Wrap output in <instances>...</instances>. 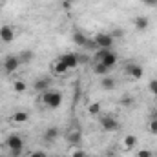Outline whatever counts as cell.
Listing matches in <instances>:
<instances>
[{"instance_id": "6da1fadb", "label": "cell", "mask_w": 157, "mask_h": 157, "mask_svg": "<svg viewBox=\"0 0 157 157\" xmlns=\"http://www.w3.org/2000/svg\"><path fill=\"white\" fill-rule=\"evenodd\" d=\"M40 102L49 110H57L62 104V93L59 90H55V88H49L40 95Z\"/></svg>"}, {"instance_id": "7a4b0ae2", "label": "cell", "mask_w": 157, "mask_h": 157, "mask_svg": "<svg viewBox=\"0 0 157 157\" xmlns=\"http://www.w3.org/2000/svg\"><path fill=\"white\" fill-rule=\"evenodd\" d=\"M6 148L9 150V155L11 157H20L22 155V150H24V139H22V135L11 133L6 139Z\"/></svg>"}, {"instance_id": "3957f363", "label": "cell", "mask_w": 157, "mask_h": 157, "mask_svg": "<svg viewBox=\"0 0 157 157\" xmlns=\"http://www.w3.org/2000/svg\"><path fill=\"white\" fill-rule=\"evenodd\" d=\"M93 62H101V64H104L106 68L112 70L117 64V55L112 49H97L95 51V57H93Z\"/></svg>"}, {"instance_id": "277c9868", "label": "cell", "mask_w": 157, "mask_h": 157, "mask_svg": "<svg viewBox=\"0 0 157 157\" xmlns=\"http://www.w3.org/2000/svg\"><path fill=\"white\" fill-rule=\"evenodd\" d=\"M93 40L97 44V49H112L113 44H115V39L112 37V33H104V31L97 33L93 37Z\"/></svg>"}, {"instance_id": "5b68a950", "label": "cell", "mask_w": 157, "mask_h": 157, "mask_svg": "<svg viewBox=\"0 0 157 157\" xmlns=\"http://www.w3.org/2000/svg\"><path fill=\"white\" fill-rule=\"evenodd\" d=\"M99 124H101V128L104 130V132H108V133H113V132H117L119 130V121L115 115H102V117L99 119Z\"/></svg>"}, {"instance_id": "8992f818", "label": "cell", "mask_w": 157, "mask_h": 157, "mask_svg": "<svg viewBox=\"0 0 157 157\" xmlns=\"http://www.w3.org/2000/svg\"><path fill=\"white\" fill-rule=\"evenodd\" d=\"M20 66H22V64H20V60H18V55H7V57L4 59V62H2V68H4V71H6L7 75L15 73Z\"/></svg>"}, {"instance_id": "52a82bcc", "label": "cell", "mask_w": 157, "mask_h": 157, "mask_svg": "<svg viewBox=\"0 0 157 157\" xmlns=\"http://www.w3.org/2000/svg\"><path fill=\"white\" fill-rule=\"evenodd\" d=\"M124 73L132 78H143L144 68H143L141 64H137V62H126V64H124Z\"/></svg>"}, {"instance_id": "ba28073f", "label": "cell", "mask_w": 157, "mask_h": 157, "mask_svg": "<svg viewBox=\"0 0 157 157\" xmlns=\"http://www.w3.org/2000/svg\"><path fill=\"white\" fill-rule=\"evenodd\" d=\"M51 77H39L35 82H33V90L35 91H39V93H44L46 90H49L51 88Z\"/></svg>"}, {"instance_id": "9c48e42d", "label": "cell", "mask_w": 157, "mask_h": 157, "mask_svg": "<svg viewBox=\"0 0 157 157\" xmlns=\"http://www.w3.org/2000/svg\"><path fill=\"white\" fill-rule=\"evenodd\" d=\"M60 60L66 64V68L71 71V70H75V68H78V57L77 53H64L62 57H60Z\"/></svg>"}, {"instance_id": "30bf717a", "label": "cell", "mask_w": 157, "mask_h": 157, "mask_svg": "<svg viewBox=\"0 0 157 157\" xmlns=\"http://www.w3.org/2000/svg\"><path fill=\"white\" fill-rule=\"evenodd\" d=\"M15 40V29L11 26H0V42L9 44Z\"/></svg>"}, {"instance_id": "8fae6325", "label": "cell", "mask_w": 157, "mask_h": 157, "mask_svg": "<svg viewBox=\"0 0 157 157\" xmlns=\"http://www.w3.org/2000/svg\"><path fill=\"white\" fill-rule=\"evenodd\" d=\"M59 135H60V130H59L57 126H49V128H46L44 133H42V137H44L46 143H53V141H57Z\"/></svg>"}, {"instance_id": "7c38bea8", "label": "cell", "mask_w": 157, "mask_h": 157, "mask_svg": "<svg viewBox=\"0 0 157 157\" xmlns=\"http://www.w3.org/2000/svg\"><path fill=\"white\" fill-rule=\"evenodd\" d=\"M51 71H53V75H60V77H62V75H66L70 70L66 68V64H64L60 59H57V60L51 62Z\"/></svg>"}, {"instance_id": "4fadbf2b", "label": "cell", "mask_w": 157, "mask_h": 157, "mask_svg": "<svg viewBox=\"0 0 157 157\" xmlns=\"http://www.w3.org/2000/svg\"><path fill=\"white\" fill-rule=\"evenodd\" d=\"M28 121H29V113H28V112H22V110L15 112V113L11 115V122H13V124H24V122H28Z\"/></svg>"}, {"instance_id": "5bb4252c", "label": "cell", "mask_w": 157, "mask_h": 157, "mask_svg": "<svg viewBox=\"0 0 157 157\" xmlns=\"http://www.w3.org/2000/svg\"><path fill=\"white\" fill-rule=\"evenodd\" d=\"M133 26H135L137 31H146L148 26H150V20L146 17H137V18H133Z\"/></svg>"}, {"instance_id": "9a60e30c", "label": "cell", "mask_w": 157, "mask_h": 157, "mask_svg": "<svg viewBox=\"0 0 157 157\" xmlns=\"http://www.w3.org/2000/svg\"><path fill=\"white\" fill-rule=\"evenodd\" d=\"M110 68H106L104 64H101V62H93V73L97 75V77H106V75H110Z\"/></svg>"}, {"instance_id": "2e32d148", "label": "cell", "mask_w": 157, "mask_h": 157, "mask_svg": "<svg viewBox=\"0 0 157 157\" xmlns=\"http://www.w3.org/2000/svg\"><path fill=\"white\" fill-rule=\"evenodd\" d=\"M122 146H124L126 150H133V148L137 146V137L132 135V133L124 135V137H122Z\"/></svg>"}, {"instance_id": "e0dca14e", "label": "cell", "mask_w": 157, "mask_h": 157, "mask_svg": "<svg viewBox=\"0 0 157 157\" xmlns=\"http://www.w3.org/2000/svg\"><path fill=\"white\" fill-rule=\"evenodd\" d=\"M115 86H117V82H115V78L110 77V75H106V77H101V88L102 90H115Z\"/></svg>"}, {"instance_id": "ac0fdd59", "label": "cell", "mask_w": 157, "mask_h": 157, "mask_svg": "<svg viewBox=\"0 0 157 157\" xmlns=\"http://www.w3.org/2000/svg\"><path fill=\"white\" fill-rule=\"evenodd\" d=\"M66 139H68V143H71V144H78V143H80V139H82V133H80V128H75V130H71V132H68V135H66Z\"/></svg>"}, {"instance_id": "d6986e66", "label": "cell", "mask_w": 157, "mask_h": 157, "mask_svg": "<svg viewBox=\"0 0 157 157\" xmlns=\"http://www.w3.org/2000/svg\"><path fill=\"white\" fill-rule=\"evenodd\" d=\"M71 39H73V44L78 46V48H84V46H86V42H88V37H86L82 31H73Z\"/></svg>"}, {"instance_id": "ffe728a7", "label": "cell", "mask_w": 157, "mask_h": 157, "mask_svg": "<svg viewBox=\"0 0 157 157\" xmlns=\"http://www.w3.org/2000/svg\"><path fill=\"white\" fill-rule=\"evenodd\" d=\"M33 57H35V53L31 49H22L18 55V60H20V64H29L33 60Z\"/></svg>"}, {"instance_id": "44dd1931", "label": "cell", "mask_w": 157, "mask_h": 157, "mask_svg": "<svg viewBox=\"0 0 157 157\" xmlns=\"http://www.w3.org/2000/svg\"><path fill=\"white\" fill-rule=\"evenodd\" d=\"M26 90H28V84H26L24 80L17 78V80L13 82V91H15V93H26Z\"/></svg>"}, {"instance_id": "7402d4cb", "label": "cell", "mask_w": 157, "mask_h": 157, "mask_svg": "<svg viewBox=\"0 0 157 157\" xmlns=\"http://www.w3.org/2000/svg\"><path fill=\"white\" fill-rule=\"evenodd\" d=\"M101 108H102L101 102H91V104L88 106V113H90V115H99V113H101Z\"/></svg>"}, {"instance_id": "603a6c76", "label": "cell", "mask_w": 157, "mask_h": 157, "mask_svg": "<svg viewBox=\"0 0 157 157\" xmlns=\"http://www.w3.org/2000/svg\"><path fill=\"white\" fill-rule=\"evenodd\" d=\"M132 104H133V97H130V95H122L121 97V106L122 108H132Z\"/></svg>"}, {"instance_id": "cb8c5ba5", "label": "cell", "mask_w": 157, "mask_h": 157, "mask_svg": "<svg viewBox=\"0 0 157 157\" xmlns=\"http://www.w3.org/2000/svg\"><path fill=\"white\" fill-rule=\"evenodd\" d=\"M148 90L152 91V95L157 99V78H152V80H150V84H148Z\"/></svg>"}, {"instance_id": "d4e9b609", "label": "cell", "mask_w": 157, "mask_h": 157, "mask_svg": "<svg viewBox=\"0 0 157 157\" xmlns=\"http://www.w3.org/2000/svg\"><path fill=\"white\" fill-rule=\"evenodd\" d=\"M137 157H155V155H154V152H152V150L143 148V150H139V152H137Z\"/></svg>"}, {"instance_id": "484cf974", "label": "cell", "mask_w": 157, "mask_h": 157, "mask_svg": "<svg viewBox=\"0 0 157 157\" xmlns=\"http://www.w3.org/2000/svg\"><path fill=\"white\" fill-rule=\"evenodd\" d=\"M148 130L152 133H157V119H150V124H148Z\"/></svg>"}, {"instance_id": "4316f807", "label": "cell", "mask_w": 157, "mask_h": 157, "mask_svg": "<svg viewBox=\"0 0 157 157\" xmlns=\"http://www.w3.org/2000/svg\"><path fill=\"white\" fill-rule=\"evenodd\" d=\"M84 48H86V49H97V44H95V40L93 39H88V42H86Z\"/></svg>"}, {"instance_id": "83f0119b", "label": "cell", "mask_w": 157, "mask_h": 157, "mask_svg": "<svg viewBox=\"0 0 157 157\" xmlns=\"http://www.w3.org/2000/svg\"><path fill=\"white\" fill-rule=\"evenodd\" d=\"M77 57H78V64H86L90 60V57L88 55H82V53H77Z\"/></svg>"}, {"instance_id": "f1b7e54d", "label": "cell", "mask_w": 157, "mask_h": 157, "mask_svg": "<svg viewBox=\"0 0 157 157\" xmlns=\"http://www.w3.org/2000/svg\"><path fill=\"white\" fill-rule=\"evenodd\" d=\"M122 35H124L122 29H113V31H112V37H113V39H121Z\"/></svg>"}, {"instance_id": "f546056e", "label": "cell", "mask_w": 157, "mask_h": 157, "mask_svg": "<svg viewBox=\"0 0 157 157\" xmlns=\"http://www.w3.org/2000/svg\"><path fill=\"white\" fill-rule=\"evenodd\" d=\"M29 157H48V155H46V152H42V150H37V152H33V154H31Z\"/></svg>"}, {"instance_id": "4dcf8cb0", "label": "cell", "mask_w": 157, "mask_h": 157, "mask_svg": "<svg viewBox=\"0 0 157 157\" xmlns=\"http://www.w3.org/2000/svg\"><path fill=\"white\" fill-rule=\"evenodd\" d=\"M143 4H146V6H152V7H157V0H141Z\"/></svg>"}, {"instance_id": "1f68e13d", "label": "cell", "mask_w": 157, "mask_h": 157, "mask_svg": "<svg viewBox=\"0 0 157 157\" xmlns=\"http://www.w3.org/2000/svg\"><path fill=\"white\" fill-rule=\"evenodd\" d=\"M71 157H86V154H84L82 150H75V152L71 154Z\"/></svg>"}, {"instance_id": "d6a6232c", "label": "cell", "mask_w": 157, "mask_h": 157, "mask_svg": "<svg viewBox=\"0 0 157 157\" xmlns=\"http://www.w3.org/2000/svg\"><path fill=\"white\" fill-rule=\"evenodd\" d=\"M155 106H157V99H155Z\"/></svg>"}, {"instance_id": "836d02e7", "label": "cell", "mask_w": 157, "mask_h": 157, "mask_svg": "<svg viewBox=\"0 0 157 157\" xmlns=\"http://www.w3.org/2000/svg\"><path fill=\"white\" fill-rule=\"evenodd\" d=\"M91 157H97V155H91Z\"/></svg>"}]
</instances>
